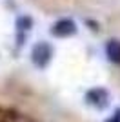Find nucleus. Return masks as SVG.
<instances>
[{"instance_id":"nucleus-2","label":"nucleus","mask_w":120,"mask_h":122,"mask_svg":"<svg viewBox=\"0 0 120 122\" xmlns=\"http://www.w3.org/2000/svg\"><path fill=\"white\" fill-rule=\"evenodd\" d=\"M76 33V24L71 18H62L58 20L53 27H51V35L60 36V38H65V36H71Z\"/></svg>"},{"instance_id":"nucleus-4","label":"nucleus","mask_w":120,"mask_h":122,"mask_svg":"<svg viewBox=\"0 0 120 122\" xmlns=\"http://www.w3.org/2000/svg\"><path fill=\"white\" fill-rule=\"evenodd\" d=\"M105 55L111 62L120 64V40H109L105 44Z\"/></svg>"},{"instance_id":"nucleus-3","label":"nucleus","mask_w":120,"mask_h":122,"mask_svg":"<svg viewBox=\"0 0 120 122\" xmlns=\"http://www.w3.org/2000/svg\"><path fill=\"white\" fill-rule=\"evenodd\" d=\"M85 98H87V102H89L91 106H96V107H104L105 104H107V93H105L104 89H100V87L91 89Z\"/></svg>"},{"instance_id":"nucleus-6","label":"nucleus","mask_w":120,"mask_h":122,"mask_svg":"<svg viewBox=\"0 0 120 122\" xmlns=\"http://www.w3.org/2000/svg\"><path fill=\"white\" fill-rule=\"evenodd\" d=\"M107 122H120V111L116 113V115H115V117H113V118H109V120H107Z\"/></svg>"},{"instance_id":"nucleus-1","label":"nucleus","mask_w":120,"mask_h":122,"mask_svg":"<svg viewBox=\"0 0 120 122\" xmlns=\"http://www.w3.org/2000/svg\"><path fill=\"white\" fill-rule=\"evenodd\" d=\"M51 56H53V49H51V46L47 44V42L40 40L38 44H35V47H33V51H31V58H33V64L38 67H45L47 64H49Z\"/></svg>"},{"instance_id":"nucleus-5","label":"nucleus","mask_w":120,"mask_h":122,"mask_svg":"<svg viewBox=\"0 0 120 122\" xmlns=\"http://www.w3.org/2000/svg\"><path fill=\"white\" fill-rule=\"evenodd\" d=\"M31 18L29 16H20L18 20H16V27H18V33H22V31H29L31 29Z\"/></svg>"}]
</instances>
